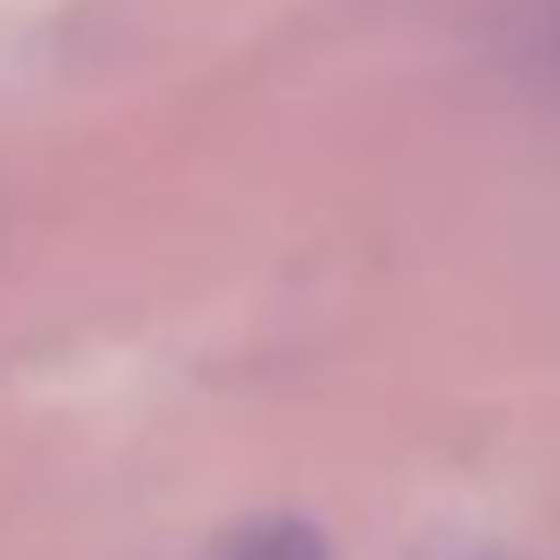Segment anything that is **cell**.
<instances>
[{
    "instance_id": "6da1fadb",
    "label": "cell",
    "mask_w": 560,
    "mask_h": 560,
    "mask_svg": "<svg viewBox=\"0 0 560 560\" xmlns=\"http://www.w3.org/2000/svg\"><path fill=\"white\" fill-rule=\"evenodd\" d=\"M235 560H326V553H318V538H303V530H288V523H280V530L243 538V546H235Z\"/></svg>"
}]
</instances>
